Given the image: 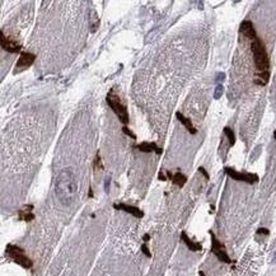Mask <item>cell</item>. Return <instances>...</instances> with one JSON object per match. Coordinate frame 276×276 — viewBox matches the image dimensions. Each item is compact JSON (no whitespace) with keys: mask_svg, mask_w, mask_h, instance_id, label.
<instances>
[{"mask_svg":"<svg viewBox=\"0 0 276 276\" xmlns=\"http://www.w3.org/2000/svg\"><path fill=\"white\" fill-rule=\"evenodd\" d=\"M55 192L57 200L63 205H71L78 195V182L70 169H64L59 173L55 182Z\"/></svg>","mask_w":276,"mask_h":276,"instance_id":"cell-1","label":"cell"},{"mask_svg":"<svg viewBox=\"0 0 276 276\" xmlns=\"http://www.w3.org/2000/svg\"><path fill=\"white\" fill-rule=\"evenodd\" d=\"M251 50L253 54V61L257 69V74L270 73V57L266 51L265 43L257 36L251 41Z\"/></svg>","mask_w":276,"mask_h":276,"instance_id":"cell-2","label":"cell"},{"mask_svg":"<svg viewBox=\"0 0 276 276\" xmlns=\"http://www.w3.org/2000/svg\"><path fill=\"white\" fill-rule=\"evenodd\" d=\"M106 101H107V105L111 107V110L118 117V120H120L124 125H127L129 120H130V118H129V111H127L126 106L121 102V98L118 97V94H116L113 92V89H111L110 93L107 94Z\"/></svg>","mask_w":276,"mask_h":276,"instance_id":"cell-3","label":"cell"},{"mask_svg":"<svg viewBox=\"0 0 276 276\" xmlns=\"http://www.w3.org/2000/svg\"><path fill=\"white\" fill-rule=\"evenodd\" d=\"M5 252H7V254L9 256V257L15 263H18L19 266H22L24 268H31L33 266V261L24 253L23 248L18 247V246H14V244H8Z\"/></svg>","mask_w":276,"mask_h":276,"instance_id":"cell-4","label":"cell"},{"mask_svg":"<svg viewBox=\"0 0 276 276\" xmlns=\"http://www.w3.org/2000/svg\"><path fill=\"white\" fill-rule=\"evenodd\" d=\"M210 237H211V252L215 254V257L218 258L220 262H224V263H232V260L227 253V249H225V246L216 238V235L210 230Z\"/></svg>","mask_w":276,"mask_h":276,"instance_id":"cell-5","label":"cell"},{"mask_svg":"<svg viewBox=\"0 0 276 276\" xmlns=\"http://www.w3.org/2000/svg\"><path fill=\"white\" fill-rule=\"evenodd\" d=\"M225 173L233 178L234 181H239V182H246V183H249V185H253V183H257L260 181L258 176L254 174V173H243V172H238L235 171L234 168H230V167H225L224 168Z\"/></svg>","mask_w":276,"mask_h":276,"instance_id":"cell-6","label":"cell"},{"mask_svg":"<svg viewBox=\"0 0 276 276\" xmlns=\"http://www.w3.org/2000/svg\"><path fill=\"white\" fill-rule=\"evenodd\" d=\"M0 45H2L3 50H5L7 52H10V54H15V52H19L22 49V46L19 45L15 39L10 38V37H7L3 32L0 33Z\"/></svg>","mask_w":276,"mask_h":276,"instance_id":"cell-7","label":"cell"},{"mask_svg":"<svg viewBox=\"0 0 276 276\" xmlns=\"http://www.w3.org/2000/svg\"><path fill=\"white\" fill-rule=\"evenodd\" d=\"M34 60H36V55L24 51V52L21 54V56H19L18 61H17V64H15V68H17V69H26V68H29V66L34 63Z\"/></svg>","mask_w":276,"mask_h":276,"instance_id":"cell-8","label":"cell"},{"mask_svg":"<svg viewBox=\"0 0 276 276\" xmlns=\"http://www.w3.org/2000/svg\"><path fill=\"white\" fill-rule=\"evenodd\" d=\"M113 207L116 210H122L125 212H129L132 216H135V218H143L144 216L143 210H140L136 206H131V205H127V204H113Z\"/></svg>","mask_w":276,"mask_h":276,"instance_id":"cell-9","label":"cell"},{"mask_svg":"<svg viewBox=\"0 0 276 276\" xmlns=\"http://www.w3.org/2000/svg\"><path fill=\"white\" fill-rule=\"evenodd\" d=\"M166 174H167V178L171 180L176 186H178V187H183L186 185V182H187V177L182 172H180V171H177L176 173H172V172L167 171Z\"/></svg>","mask_w":276,"mask_h":276,"instance_id":"cell-10","label":"cell"},{"mask_svg":"<svg viewBox=\"0 0 276 276\" xmlns=\"http://www.w3.org/2000/svg\"><path fill=\"white\" fill-rule=\"evenodd\" d=\"M239 32H241L244 37H247L248 39H251V41H252L254 37H257V33H256L254 27H253V23H252L251 21H243V22L241 23Z\"/></svg>","mask_w":276,"mask_h":276,"instance_id":"cell-11","label":"cell"},{"mask_svg":"<svg viewBox=\"0 0 276 276\" xmlns=\"http://www.w3.org/2000/svg\"><path fill=\"white\" fill-rule=\"evenodd\" d=\"M136 149H139L140 151L143 153H151V151H155L156 154H162L163 153V149L159 148L155 143H149V141H143L140 144L135 145Z\"/></svg>","mask_w":276,"mask_h":276,"instance_id":"cell-12","label":"cell"},{"mask_svg":"<svg viewBox=\"0 0 276 276\" xmlns=\"http://www.w3.org/2000/svg\"><path fill=\"white\" fill-rule=\"evenodd\" d=\"M181 241L187 246V248L190 249V251H192V252H200V251H202V246H201V243H199V242H193L190 237L187 235V233L186 232H182L181 233Z\"/></svg>","mask_w":276,"mask_h":276,"instance_id":"cell-13","label":"cell"},{"mask_svg":"<svg viewBox=\"0 0 276 276\" xmlns=\"http://www.w3.org/2000/svg\"><path fill=\"white\" fill-rule=\"evenodd\" d=\"M33 210V205H26L21 211L18 212V219L23 220V222H32L34 219V214L32 212Z\"/></svg>","mask_w":276,"mask_h":276,"instance_id":"cell-14","label":"cell"},{"mask_svg":"<svg viewBox=\"0 0 276 276\" xmlns=\"http://www.w3.org/2000/svg\"><path fill=\"white\" fill-rule=\"evenodd\" d=\"M176 117L178 118V121L186 127V130L190 132V134H192V135H195L196 132H197V130L195 129V126L192 125V122H191V120L190 118H187L186 116H183L181 112H176Z\"/></svg>","mask_w":276,"mask_h":276,"instance_id":"cell-15","label":"cell"},{"mask_svg":"<svg viewBox=\"0 0 276 276\" xmlns=\"http://www.w3.org/2000/svg\"><path fill=\"white\" fill-rule=\"evenodd\" d=\"M224 134L227 135V137H228V140H229V145L230 146H233L234 144H235V135H234V131L230 129V127H224Z\"/></svg>","mask_w":276,"mask_h":276,"instance_id":"cell-16","label":"cell"},{"mask_svg":"<svg viewBox=\"0 0 276 276\" xmlns=\"http://www.w3.org/2000/svg\"><path fill=\"white\" fill-rule=\"evenodd\" d=\"M223 93H224V87L222 84H218L215 88V92H214V98L215 100H219V98L223 95Z\"/></svg>","mask_w":276,"mask_h":276,"instance_id":"cell-17","label":"cell"},{"mask_svg":"<svg viewBox=\"0 0 276 276\" xmlns=\"http://www.w3.org/2000/svg\"><path fill=\"white\" fill-rule=\"evenodd\" d=\"M141 251H143V253L146 256V257H151V253H150V251H149V248H148L146 243H144V244L141 246Z\"/></svg>","mask_w":276,"mask_h":276,"instance_id":"cell-18","label":"cell"},{"mask_svg":"<svg viewBox=\"0 0 276 276\" xmlns=\"http://www.w3.org/2000/svg\"><path fill=\"white\" fill-rule=\"evenodd\" d=\"M122 131H124V134H126V135H129L130 137H132V139H136V135L130 130V129H127L126 126H124V129H122Z\"/></svg>","mask_w":276,"mask_h":276,"instance_id":"cell-19","label":"cell"},{"mask_svg":"<svg viewBox=\"0 0 276 276\" xmlns=\"http://www.w3.org/2000/svg\"><path fill=\"white\" fill-rule=\"evenodd\" d=\"M199 172L204 174V177H205V178H206V180H210V176H209V173L206 172V169H205L204 167H200V168H199Z\"/></svg>","mask_w":276,"mask_h":276,"instance_id":"cell-20","label":"cell"},{"mask_svg":"<svg viewBox=\"0 0 276 276\" xmlns=\"http://www.w3.org/2000/svg\"><path fill=\"white\" fill-rule=\"evenodd\" d=\"M257 234H265V235H268L270 234V230L267 228H260L257 230Z\"/></svg>","mask_w":276,"mask_h":276,"instance_id":"cell-21","label":"cell"},{"mask_svg":"<svg viewBox=\"0 0 276 276\" xmlns=\"http://www.w3.org/2000/svg\"><path fill=\"white\" fill-rule=\"evenodd\" d=\"M158 178H159L161 181H167V174H164L163 172H159V174H158Z\"/></svg>","mask_w":276,"mask_h":276,"instance_id":"cell-22","label":"cell"},{"mask_svg":"<svg viewBox=\"0 0 276 276\" xmlns=\"http://www.w3.org/2000/svg\"><path fill=\"white\" fill-rule=\"evenodd\" d=\"M224 78H225V74H224V73H219V74H218V79H216V80H218V82L224 80Z\"/></svg>","mask_w":276,"mask_h":276,"instance_id":"cell-23","label":"cell"},{"mask_svg":"<svg viewBox=\"0 0 276 276\" xmlns=\"http://www.w3.org/2000/svg\"><path fill=\"white\" fill-rule=\"evenodd\" d=\"M108 187H110V178H106V182H105V190L108 192Z\"/></svg>","mask_w":276,"mask_h":276,"instance_id":"cell-24","label":"cell"},{"mask_svg":"<svg viewBox=\"0 0 276 276\" xmlns=\"http://www.w3.org/2000/svg\"><path fill=\"white\" fill-rule=\"evenodd\" d=\"M149 239H150V235H149V234H144V237H143V241L146 243Z\"/></svg>","mask_w":276,"mask_h":276,"instance_id":"cell-25","label":"cell"},{"mask_svg":"<svg viewBox=\"0 0 276 276\" xmlns=\"http://www.w3.org/2000/svg\"><path fill=\"white\" fill-rule=\"evenodd\" d=\"M89 197H93V191H92V188L89 190Z\"/></svg>","mask_w":276,"mask_h":276,"instance_id":"cell-26","label":"cell"},{"mask_svg":"<svg viewBox=\"0 0 276 276\" xmlns=\"http://www.w3.org/2000/svg\"><path fill=\"white\" fill-rule=\"evenodd\" d=\"M199 273H200V276H205V273H204V272H202V271H200V272H199Z\"/></svg>","mask_w":276,"mask_h":276,"instance_id":"cell-27","label":"cell"},{"mask_svg":"<svg viewBox=\"0 0 276 276\" xmlns=\"http://www.w3.org/2000/svg\"><path fill=\"white\" fill-rule=\"evenodd\" d=\"M273 137H275V140H276V130L273 131Z\"/></svg>","mask_w":276,"mask_h":276,"instance_id":"cell-28","label":"cell"}]
</instances>
